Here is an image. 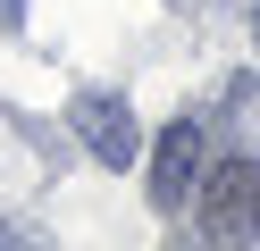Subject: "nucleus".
Wrapping results in <instances>:
<instances>
[{
	"instance_id": "f257e3e1",
	"label": "nucleus",
	"mask_w": 260,
	"mask_h": 251,
	"mask_svg": "<svg viewBox=\"0 0 260 251\" xmlns=\"http://www.w3.org/2000/svg\"><path fill=\"white\" fill-rule=\"evenodd\" d=\"M202 226L218 234V243H252V234H260V159L210 167V184H202Z\"/></svg>"
},
{
	"instance_id": "f03ea898",
	"label": "nucleus",
	"mask_w": 260,
	"mask_h": 251,
	"mask_svg": "<svg viewBox=\"0 0 260 251\" xmlns=\"http://www.w3.org/2000/svg\"><path fill=\"white\" fill-rule=\"evenodd\" d=\"M76 134H84V151L101 167H135V151H143V126H135V109H126L118 92H76Z\"/></svg>"
},
{
	"instance_id": "7ed1b4c3",
	"label": "nucleus",
	"mask_w": 260,
	"mask_h": 251,
	"mask_svg": "<svg viewBox=\"0 0 260 251\" xmlns=\"http://www.w3.org/2000/svg\"><path fill=\"white\" fill-rule=\"evenodd\" d=\"M193 176H202V126L176 117V126L159 134V151H151V201H159V209H185Z\"/></svg>"
}]
</instances>
